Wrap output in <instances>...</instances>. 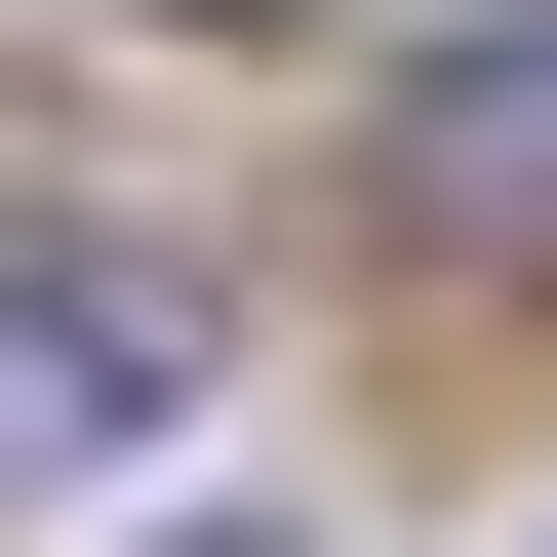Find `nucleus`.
Masks as SVG:
<instances>
[{
    "label": "nucleus",
    "mask_w": 557,
    "mask_h": 557,
    "mask_svg": "<svg viewBox=\"0 0 557 557\" xmlns=\"http://www.w3.org/2000/svg\"><path fill=\"white\" fill-rule=\"evenodd\" d=\"M199 557H278V518H199Z\"/></svg>",
    "instance_id": "nucleus-3"
},
{
    "label": "nucleus",
    "mask_w": 557,
    "mask_h": 557,
    "mask_svg": "<svg viewBox=\"0 0 557 557\" xmlns=\"http://www.w3.org/2000/svg\"><path fill=\"white\" fill-rule=\"evenodd\" d=\"M199 40H319V0H199Z\"/></svg>",
    "instance_id": "nucleus-2"
},
{
    "label": "nucleus",
    "mask_w": 557,
    "mask_h": 557,
    "mask_svg": "<svg viewBox=\"0 0 557 557\" xmlns=\"http://www.w3.org/2000/svg\"><path fill=\"white\" fill-rule=\"evenodd\" d=\"M81 438H160V278H0V478H81Z\"/></svg>",
    "instance_id": "nucleus-1"
}]
</instances>
